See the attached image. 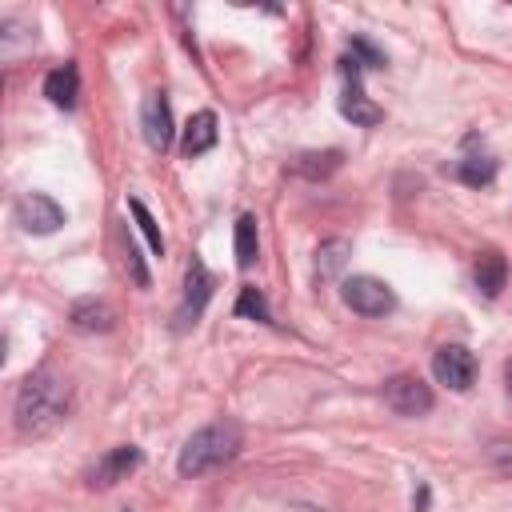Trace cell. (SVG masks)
<instances>
[{
  "instance_id": "1",
  "label": "cell",
  "mask_w": 512,
  "mask_h": 512,
  "mask_svg": "<svg viewBox=\"0 0 512 512\" xmlns=\"http://www.w3.org/2000/svg\"><path fill=\"white\" fill-rule=\"evenodd\" d=\"M72 412V388L56 368H36L24 376L20 392H16V432L20 436H48L56 432Z\"/></svg>"
},
{
  "instance_id": "2",
  "label": "cell",
  "mask_w": 512,
  "mask_h": 512,
  "mask_svg": "<svg viewBox=\"0 0 512 512\" xmlns=\"http://www.w3.org/2000/svg\"><path fill=\"white\" fill-rule=\"evenodd\" d=\"M236 452H240V424L220 420V424H208V428H200V432H192L184 440L180 460H176V472L196 480V476L228 464Z\"/></svg>"
},
{
  "instance_id": "3",
  "label": "cell",
  "mask_w": 512,
  "mask_h": 512,
  "mask_svg": "<svg viewBox=\"0 0 512 512\" xmlns=\"http://www.w3.org/2000/svg\"><path fill=\"white\" fill-rule=\"evenodd\" d=\"M384 404L396 416H428L432 404H436V396H432V388L416 372H400V376L384 380Z\"/></svg>"
},
{
  "instance_id": "4",
  "label": "cell",
  "mask_w": 512,
  "mask_h": 512,
  "mask_svg": "<svg viewBox=\"0 0 512 512\" xmlns=\"http://www.w3.org/2000/svg\"><path fill=\"white\" fill-rule=\"evenodd\" d=\"M340 296H344V304H348L352 312H360V316H388V312L396 308L392 288H388L384 280H376V276H348V280L340 284Z\"/></svg>"
},
{
  "instance_id": "5",
  "label": "cell",
  "mask_w": 512,
  "mask_h": 512,
  "mask_svg": "<svg viewBox=\"0 0 512 512\" xmlns=\"http://www.w3.org/2000/svg\"><path fill=\"white\" fill-rule=\"evenodd\" d=\"M476 372V356L464 344H440L432 352V376L452 392H468L476 384Z\"/></svg>"
},
{
  "instance_id": "6",
  "label": "cell",
  "mask_w": 512,
  "mask_h": 512,
  "mask_svg": "<svg viewBox=\"0 0 512 512\" xmlns=\"http://www.w3.org/2000/svg\"><path fill=\"white\" fill-rule=\"evenodd\" d=\"M340 68H344V76H348V88H344V96H340V116L352 120L356 128H376V124L384 120V108L372 104V100L364 96V88H360V68H364V64H356L352 56H344Z\"/></svg>"
},
{
  "instance_id": "7",
  "label": "cell",
  "mask_w": 512,
  "mask_h": 512,
  "mask_svg": "<svg viewBox=\"0 0 512 512\" xmlns=\"http://www.w3.org/2000/svg\"><path fill=\"white\" fill-rule=\"evenodd\" d=\"M12 216L32 236H48V232H56L64 224V208L52 196H44V192H24L16 200V208H12Z\"/></svg>"
},
{
  "instance_id": "8",
  "label": "cell",
  "mask_w": 512,
  "mask_h": 512,
  "mask_svg": "<svg viewBox=\"0 0 512 512\" xmlns=\"http://www.w3.org/2000/svg\"><path fill=\"white\" fill-rule=\"evenodd\" d=\"M212 288H216L212 272L204 268V260H196V256H192L188 276H184V300H180V308H176V328H180V332H184V328H192V324L200 320L204 304L212 300Z\"/></svg>"
},
{
  "instance_id": "9",
  "label": "cell",
  "mask_w": 512,
  "mask_h": 512,
  "mask_svg": "<svg viewBox=\"0 0 512 512\" xmlns=\"http://www.w3.org/2000/svg\"><path fill=\"white\" fill-rule=\"evenodd\" d=\"M140 128H144V140L152 152H168L172 148V108H168V96L164 92H148L144 108H140Z\"/></svg>"
},
{
  "instance_id": "10",
  "label": "cell",
  "mask_w": 512,
  "mask_h": 512,
  "mask_svg": "<svg viewBox=\"0 0 512 512\" xmlns=\"http://www.w3.org/2000/svg\"><path fill=\"white\" fill-rule=\"evenodd\" d=\"M140 460H144V452H140L136 444H116V448H108V452L96 460L92 484H96V488H112V484L128 480V472H136Z\"/></svg>"
},
{
  "instance_id": "11",
  "label": "cell",
  "mask_w": 512,
  "mask_h": 512,
  "mask_svg": "<svg viewBox=\"0 0 512 512\" xmlns=\"http://www.w3.org/2000/svg\"><path fill=\"white\" fill-rule=\"evenodd\" d=\"M472 280H476V292L480 296H488V300L500 296L504 284H508V260H504V252H496V248L480 252L476 264H472Z\"/></svg>"
},
{
  "instance_id": "12",
  "label": "cell",
  "mask_w": 512,
  "mask_h": 512,
  "mask_svg": "<svg viewBox=\"0 0 512 512\" xmlns=\"http://www.w3.org/2000/svg\"><path fill=\"white\" fill-rule=\"evenodd\" d=\"M68 324L76 328V332H112V324H116V312H112V304H104V300H76L72 304V312H68Z\"/></svg>"
},
{
  "instance_id": "13",
  "label": "cell",
  "mask_w": 512,
  "mask_h": 512,
  "mask_svg": "<svg viewBox=\"0 0 512 512\" xmlns=\"http://www.w3.org/2000/svg\"><path fill=\"white\" fill-rule=\"evenodd\" d=\"M44 96L56 104V108H76L80 100V72L76 64H60L44 76Z\"/></svg>"
},
{
  "instance_id": "14",
  "label": "cell",
  "mask_w": 512,
  "mask_h": 512,
  "mask_svg": "<svg viewBox=\"0 0 512 512\" xmlns=\"http://www.w3.org/2000/svg\"><path fill=\"white\" fill-rule=\"evenodd\" d=\"M216 140H220V128H216V112H196L192 120H188V128H184V156L192 160V156H204L208 148H216Z\"/></svg>"
},
{
  "instance_id": "15",
  "label": "cell",
  "mask_w": 512,
  "mask_h": 512,
  "mask_svg": "<svg viewBox=\"0 0 512 512\" xmlns=\"http://www.w3.org/2000/svg\"><path fill=\"white\" fill-rule=\"evenodd\" d=\"M448 172L460 184H468V188H484V184L496 180V156H488V152H464Z\"/></svg>"
},
{
  "instance_id": "16",
  "label": "cell",
  "mask_w": 512,
  "mask_h": 512,
  "mask_svg": "<svg viewBox=\"0 0 512 512\" xmlns=\"http://www.w3.org/2000/svg\"><path fill=\"white\" fill-rule=\"evenodd\" d=\"M340 160H344V152H340V148L300 152V156L292 160V172H296V176H304V180H324V176H332V172L340 168Z\"/></svg>"
},
{
  "instance_id": "17",
  "label": "cell",
  "mask_w": 512,
  "mask_h": 512,
  "mask_svg": "<svg viewBox=\"0 0 512 512\" xmlns=\"http://www.w3.org/2000/svg\"><path fill=\"white\" fill-rule=\"evenodd\" d=\"M256 256H260L256 216H252V212H244V216L236 220V264H240V268H252V264H256Z\"/></svg>"
},
{
  "instance_id": "18",
  "label": "cell",
  "mask_w": 512,
  "mask_h": 512,
  "mask_svg": "<svg viewBox=\"0 0 512 512\" xmlns=\"http://www.w3.org/2000/svg\"><path fill=\"white\" fill-rule=\"evenodd\" d=\"M348 256H352V244L348 240H324L316 248V272H320V280L340 276V268L348 264Z\"/></svg>"
},
{
  "instance_id": "19",
  "label": "cell",
  "mask_w": 512,
  "mask_h": 512,
  "mask_svg": "<svg viewBox=\"0 0 512 512\" xmlns=\"http://www.w3.org/2000/svg\"><path fill=\"white\" fill-rule=\"evenodd\" d=\"M236 316H248V320H260V324H272V312H268V300L260 288L244 284L240 288V300H236Z\"/></svg>"
},
{
  "instance_id": "20",
  "label": "cell",
  "mask_w": 512,
  "mask_h": 512,
  "mask_svg": "<svg viewBox=\"0 0 512 512\" xmlns=\"http://www.w3.org/2000/svg\"><path fill=\"white\" fill-rule=\"evenodd\" d=\"M128 212L136 216V228L144 232V240H148V248H152V256H164V236H160V228H156V220H152V212L132 196L128 200Z\"/></svg>"
},
{
  "instance_id": "21",
  "label": "cell",
  "mask_w": 512,
  "mask_h": 512,
  "mask_svg": "<svg viewBox=\"0 0 512 512\" xmlns=\"http://www.w3.org/2000/svg\"><path fill=\"white\" fill-rule=\"evenodd\" d=\"M488 464H492L500 476H508V480H512V440L496 436V440L488 444Z\"/></svg>"
},
{
  "instance_id": "22",
  "label": "cell",
  "mask_w": 512,
  "mask_h": 512,
  "mask_svg": "<svg viewBox=\"0 0 512 512\" xmlns=\"http://www.w3.org/2000/svg\"><path fill=\"white\" fill-rule=\"evenodd\" d=\"M348 52H352V60H356V64L364 60V68H384V52H380V48H372L364 36H352Z\"/></svg>"
},
{
  "instance_id": "23",
  "label": "cell",
  "mask_w": 512,
  "mask_h": 512,
  "mask_svg": "<svg viewBox=\"0 0 512 512\" xmlns=\"http://www.w3.org/2000/svg\"><path fill=\"white\" fill-rule=\"evenodd\" d=\"M124 264H128V272H132V280H136V288H148L152 280H148V268H144V260H140V248L128 240V252H124Z\"/></svg>"
},
{
  "instance_id": "24",
  "label": "cell",
  "mask_w": 512,
  "mask_h": 512,
  "mask_svg": "<svg viewBox=\"0 0 512 512\" xmlns=\"http://www.w3.org/2000/svg\"><path fill=\"white\" fill-rule=\"evenodd\" d=\"M504 388H508V396H512V356L504 360Z\"/></svg>"
}]
</instances>
